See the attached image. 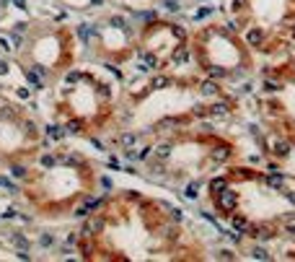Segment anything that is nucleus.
<instances>
[{
	"mask_svg": "<svg viewBox=\"0 0 295 262\" xmlns=\"http://www.w3.org/2000/svg\"><path fill=\"white\" fill-rule=\"evenodd\" d=\"M244 42L248 44V47H262V44L267 42V31L262 29V26H251V29H246Z\"/></svg>",
	"mask_w": 295,
	"mask_h": 262,
	"instance_id": "nucleus-7",
	"label": "nucleus"
},
{
	"mask_svg": "<svg viewBox=\"0 0 295 262\" xmlns=\"http://www.w3.org/2000/svg\"><path fill=\"white\" fill-rule=\"evenodd\" d=\"M75 37L83 44H94L98 39V29H96V26H91V24H78L75 26Z\"/></svg>",
	"mask_w": 295,
	"mask_h": 262,
	"instance_id": "nucleus-8",
	"label": "nucleus"
},
{
	"mask_svg": "<svg viewBox=\"0 0 295 262\" xmlns=\"http://www.w3.org/2000/svg\"><path fill=\"white\" fill-rule=\"evenodd\" d=\"M230 229H236V231H241V234H248V229H251V221H248L246 215L230 213Z\"/></svg>",
	"mask_w": 295,
	"mask_h": 262,
	"instance_id": "nucleus-19",
	"label": "nucleus"
},
{
	"mask_svg": "<svg viewBox=\"0 0 295 262\" xmlns=\"http://www.w3.org/2000/svg\"><path fill=\"white\" fill-rule=\"evenodd\" d=\"M158 231L163 234V239H169V241H176V239L181 236L179 223H176V221H171V218H169V223H161V229H158Z\"/></svg>",
	"mask_w": 295,
	"mask_h": 262,
	"instance_id": "nucleus-17",
	"label": "nucleus"
},
{
	"mask_svg": "<svg viewBox=\"0 0 295 262\" xmlns=\"http://www.w3.org/2000/svg\"><path fill=\"white\" fill-rule=\"evenodd\" d=\"M199 187H202V182L195 179V182H189L187 187H184V195H187L189 200H197V197H199Z\"/></svg>",
	"mask_w": 295,
	"mask_h": 262,
	"instance_id": "nucleus-28",
	"label": "nucleus"
},
{
	"mask_svg": "<svg viewBox=\"0 0 295 262\" xmlns=\"http://www.w3.org/2000/svg\"><path fill=\"white\" fill-rule=\"evenodd\" d=\"M91 3H94V5H101V3H104V0H91Z\"/></svg>",
	"mask_w": 295,
	"mask_h": 262,
	"instance_id": "nucleus-47",
	"label": "nucleus"
},
{
	"mask_svg": "<svg viewBox=\"0 0 295 262\" xmlns=\"http://www.w3.org/2000/svg\"><path fill=\"white\" fill-rule=\"evenodd\" d=\"M213 11H215V8H213V5H205V8H197V11H195V19H197V21H199V19H207V16H210V13H213Z\"/></svg>",
	"mask_w": 295,
	"mask_h": 262,
	"instance_id": "nucleus-40",
	"label": "nucleus"
},
{
	"mask_svg": "<svg viewBox=\"0 0 295 262\" xmlns=\"http://www.w3.org/2000/svg\"><path fill=\"white\" fill-rule=\"evenodd\" d=\"M225 187H230V174H220V177H213L207 182V189H210V195H218V192H223Z\"/></svg>",
	"mask_w": 295,
	"mask_h": 262,
	"instance_id": "nucleus-16",
	"label": "nucleus"
},
{
	"mask_svg": "<svg viewBox=\"0 0 295 262\" xmlns=\"http://www.w3.org/2000/svg\"><path fill=\"white\" fill-rule=\"evenodd\" d=\"M166 31H169L173 39L187 42V29H184V26H179V24H166Z\"/></svg>",
	"mask_w": 295,
	"mask_h": 262,
	"instance_id": "nucleus-26",
	"label": "nucleus"
},
{
	"mask_svg": "<svg viewBox=\"0 0 295 262\" xmlns=\"http://www.w3.org/2000/svg\"><path fill=\"white\" fill-rule=\"evenodd\" d=\"M109 166H112V169H117V171L122 169V164H119V158H117V156H109Z\"/></svg>",
	"mask_w": 295,
	"mask_h": 262,
	"instance_id": "nucleus-44",
	"label": "nucleus"
},
{
	"mask_svg": "<svg viewBox=\"0 0 295 262\" xmlns=\"http://www.w3.org/2000/svg\"><path fill=\"white\" fill-rule=\"evenodd\" d=\"M132 16H135V21H140V24H155L158 21V11H155V8L153 11H135Z\"/></svg>",
	"mask_w": 295,
	"mask_h": 262,
	"instance_id": "nucleus-23",
	"label": "nucleus"
},
{
	"mask_svg": "<svg viewBox=\"0 0 295 262\" xmlns=\"http://www.w3.org/2000/svg\"><path fill=\"white\" fill-rule=\"evenodd\" d=\"M169 86H173V78L171 76H153L150 83H148L150 91H161V88H169Z\"/></svg>",
	"mask_w": 295,
	"mask_h": 262,
	"instance_id": "nucleus-20",
	"label": "nucleus"
},
{
	"mask_svg": "<svg viewBox=\"0 0 295 262\" xmlns=\"http://www.w3.org/2000/svg\"><path fill=\"white\" fill-rule=\"evenodd\" d=\"M158 208L169 213V218H171V221L181 223V218H184V210H181V208H173V205H169V203H158Z\"/></svg>",
	"mask_w": 295,
	"mask_h": 262,
	"instance_id": "nucleus-24",
	"label": "nucleus"
},
{
	"mask_svg": "<svg viewBox=\"0 0 295 262\" xmlns=\"http://www.w3.org/2000/svg\"><path fill=\"white\" fill-rule=\"evenodd\" d=\"M251 91H254V83H248V80H246L244 86H238V88H236V94H238V96H248Z\"/></svg>",
	"mask_w": 295,
	"mask_h": 262,
	"instance_id": "nucleus-41",
	"label": "nucleus"
},
{
	"mask_svg": "<svg viewBox=\"0 0 295 262\" xmlns=\"http://www.w3.org/2000/svg\"><path fill=\"white\" fill-rule=\"evenodd\" d=\"M140 140H143V132H137V130H127V132H122V135L117 138V146L127 151V148H135Z\"/></svg>",
	"mask_w": 295,
	"mask_h": 262,
	"instance_id": "nucleus-12",
	"label": "nucleus"
},
{
	"mask_svg": "<svg viewBox=\"0 0 295 262\" xmlns=\"http://www.w3.org/2000/svg\"><path fill=\"white\" fill-rule=\"evenodd\" d=\"M96 99L101 104H109V102H112V86H109V83H98L96 86Z\"/></svg>",
	"mask_w": 295,
	"mask_h": 262,
	"instance_id": "nucleus-25",
	"label": "nucleus"
},
{
	"mask_svg": "<svg viewBox=\"0 0 295 262\" xmlns=\"http://www.w3.org/2000/svg\"><path fill=\"white\" fill-rule=\"evenodd\" d=\"M11 174H13L16 179H24L26 174H29V169H26L24 164H11Z\"/></svg>",
	"mask_w": 295,
	"mask_h": 262,
	"instance_id": "nucleus-35",
	"label": "nucleus"
},
{
	"mask_svg": "<svg viewBox=\"0 0 295 262\" xmlns=\"http://www.w3.org/2000/svg\"><path fill=\"white\" fill-rule=\"evenodd\" d=\"M293 70H295V65H293Z\"/></svg>",
	"mask_w": 295,
	"mask_h": 262,
	"instance_id": "nucleus-49",
	"label": "nucleus"
},
{
	"mask_svg": "<svg viewBox=\"0 0 295 262\" xmlns=\"http://www.w3.org/2000/svg\"><path fill=\"white\" fill-rule=\"evenodd\" d=\"M213 200H215V210H218V213L230 215V213L238 210V205H241V195H238L233 187H225L223 192L213 195Z\"/></svg>",
	"mask_w": 295,
	"mask_h": 262,
	"instance_id": "nucleus-1",
	"label": "nucleus"
},
{
	"mask_svg": "<svg viewBox=\"0 0 295 262\" xmlns=\"http://www.w3.org/2000/svg\"><path fill=\"white\" fill-rule=\"evenodd\" d=\"M189 60H192V47H189L187 42H181L179 47L171 52V62H173V65H179V68H184Z\"/></svg>",
	"mask_w": 295,
	"mask_h": 262,
	"instance_id": "nucleus-10",
	"label": "nucleus"
},
{
	"mask_svg": "<svg viewBox=\"0 0 295 262\" xmlns=\"http://www.w3.org/2000/svg\"><path fill=\"white\" fill-rule=\"evenodd\" d=\"M24 76H26V80H29V86L34 88V91H42V88H44V78H47V68H42V65L26 68Z\"/></svg>",
	"mask_w": 295,
	"mask_h": 262,
	"instance_id": "nucleus-4",
	"label": "nucleus"
},
{
	"mask_svg": "<svg viewBox=\"0 0 295 262\" xmlns=\"http://www.w3.org/2000/svg\"><path fill=\"white\" fill-rule=\"evenodd\" d=\"M228 73H230V70L225 65H207L205 68V76L213 78V80H223V78H228Z\"/></svg>",
	"mask_w": 295,
	"mask_h": 262,
	"instance_id": "nucleus-21",
	"label": "nucleus"
},
{
	"mask_svg": "<svg viewBox=\"0 0 295 262\" xmlns=\"http://www.w3.org/2000/svg\"><path fill=\"white\" fill-rule=\"evenodd\" d=\"M65 130H68V135H80L83 132V120H68Z\"/></svg>",
	"mask_w": 295,
	"mask_h": 262,
	"instance_id": "nucleus-29",
	"label": "nucleus"
},
{
	"mask_svg": "<svg viewBox=\"0 0 295 262\" xmlns=\"http://www.w3.org/2000/svg\"><path fill=\"white\" fill-rule=\"evenodd\" d=\"M218 260H225V262H230V260H236V252L233 249H218Z\"/></svg>",
	"mask_w": 295,
	"mask_h": 262,
	"instance_id": "nucleus-39",
	"label": "nucleus"
},
{
	"mask_svg": "<svg viewBox=\"0 0 295 262\" xmlns=\"http://www.w3.org/2000/svg\"><path fill=\"white\" fill-rule=\"evenodd\" d=\"M181 128V120L179 117H163V120H158L155 122V135H169V132H173V130H179Z\"/></svg>",
	"mask_w": 295,
	"mask_h": 262,
	"instance_id": "nucleus-9",
	"label": "nucleus"
},
{
	"mask_svg": "<svg viewBox=\"0 0 295 262\" xmlns=\"http://www.w3.org/2000/svg\"><path fill=\"white\" fill-rule=\"evenodd\" d=\"M127 200H130V203H135V200L140 203L143 197H140V192H132V189H130V192H127Z\"/></svg>",
	"mask_w": 295,
	"mask_h": 262,
	"instance_id": "nucleus-45",
	"label": "nucleus"
},
{
	"mask_svg": "<svg viewBox=\"0 0 295 262\" xmlns=\"http://www.w3.org/2000/svg\"><path fill=\"white\" fill-rule=\"evenodd\" d=\"M262 182L267 184V187H272V189H285V174L282 171H270L267 177H262Z\"/></svg>",
	"mask_w": 295,
	"mask_h": 262,
	"instance_id": "nucleus-18",
	"label": "nucleus"
},
{
	"mask_svg": "<svg viewBox=\"0 0 295 262\" xmlns=\"http://www.w3.org/2000/svg\"><path fill=\"white\" fill-rule=\"evenodd\" d=\"M280 88H282V80L272 78V76H267V78L262 80V91H264V94H277Z\"/></svg>",
	"mask_w": 295,
	"mask_h": 262,
	"instance_id": "nucleus-22",
	"label": "nucleus"
},
{
	"mask_svg": "<svg viewBox=\"0 0 295 262\" xmlns=\"http://www.w3.org/2000/svg\"><path fill=\"white\" fill-rule=\"evenodd\" d=\"M244 8H246V0H233V13L244 11Z\"/></svg>",
	"mask_w": 295,
	"mask_h": 262,
	"instance_id": "nucleus-43",
	"label": "nucleus"
},
{
	"mask_svg": "<svg viewBox=\"0 0 295 262\" xmlns=\"http://www.w3.org/2000/svg\"><path fill=\"white\" fill-rule=\"evenodd\" d=\"M57 153H44V156H42V166H54V164H57Z\"/></svg>",
	"mask_w": 295,
	"mask_h": 262,
	"instance_id": "nucleus-38",
	"label": "nucleus"
},
{
	"mask_svg": "<svg viewBox=\"0 0 295 262\" xmlns=\"http://www.w3.org/2000/svg\"><path fill=\"white\" fill-rule=\"evenodd\" d=\"M251 257H254V260H272V255H270L264 247H254V249H251Z\"/></svg>",
	"mask_w": 295,
	"mask_h": 262,
	"instance_id": "nucleus-36",
	"label": "nucleus"
},
{
	"mask_svg": "<svg viewBox=\"0 0 295 262\" xmlns=\"http://www.w3.org/2000/svg\"><path fill=\"white\" fill-rule=\"evenodd\" d=\"M171 148H173V140H171V138L158 140V143L153 146V158H158V161H169V158H171V153H173Z\"/></svg>",
	"mask_w": 295,
	"mask_h": 262,
	"instance_id": "nucleus-11",
	"label": "nucleus"
},
{
	"mask_svg": "<svg viewBox=\"0 0 295 262\" xmlns=\"http://www.w3.org/2000/svg\"><path fill=\"white\" fill-rule=\"evenodd\" d=\"M192 117H197V120H210V112L205 104H195L192 106Z\"/></svg>",
	"mask_w": 295,
	"mask_h": 262,
	"instance_id": "nucleus-30",
	"label": "nucleus"
},
{
	"mask_svg": "<svg viewBox=\"0 0 295 262\" xmlns=\"http://www.w3.org/2000/svg\"><path fill=\"white\" fill-rule=\"evenodd\" d=\"M18 96H21V99H29L31 91H29V88H18Z\"/></svg>",
	"mask_w": 295,
	"mask_h": 262,
	"instance_id": "nucleus-46",
	"label": "nucleus"
},
{
	"mask_svg": "<svg viewBox=\"0 0 295 262\" xmlns=\"http://www.w3.org/2000/svg\"><path fill=\"white\" fill-rule=\"evenodd\" d=\"M199 96H207V99H213V96H220V80H213V78H205L199 83Z\"/></svg>",
	"mask_w": 295,
	"mask_h": 262,
	"instance_id": "nucleus-15",
	"label": "nucleus"
},
{
	"mask_svg": "<svg viewBox=\"0 0 295 262\" xmlns=\"http://www.w3.org/2000/svg\"><path fill=\"white\" fill-rule=\"evenodd\" d=\"M73 215H75V218H88V215H94V213H91V208L86 203H80L75 210H73Z\"/></svg>",
	"mask_w": 295,
	"mask_h": 262,
	"instance_id": "nucleus-34",
	"label": "nucleus"
},
{
	"mask_svg": "<svg viewBox=\"0 0 295 262\" xmlns=\"http://www.w3.org/2000/svg\"><path fill=\"white\" fill-rule=\"evenodd\" d=\"M98 184L106 189V195H109V192H112V189H114V184H112V179H109V177H98Z\"/></svg>",
	"mask_w": 295,
	"mask_h": 262,
	"instance_id": "nucleus-42",
	"label": "nucleus"
},
{
	"mask_svg": "<svg viewBox=\"0 0 295 262\" xmlns=\"http://www.w3.org/2000/svg\"><path fill=\"white\" fill-rule=\"evenodd\" d=\"M290 151H293V143H290V140H285V138H272V140H270V153H272L277 161L288 158Z\"/></svg>",
	"mask_w": 295,
	"mask_h": 262,
	"instance_id": "nucleus-5",
	"label": "nucleus"
},
{
	"mask_svg": "<svg viewBox=\"0 0 295 262\" xmlns=\"http://www.w3.org/2000/svg\"><path fill=\"white\" fill-rule=\"evenodd\" d=\"M44 135L49 138V143H57L68 135V130H65V125H60V122H49L47 128H44Z\"/></svg>",
	"mask_w": 295,
	"mask_h": 262,
	"instance_id": "nucleus-14",
	"label": "nucleus"
},
{
	"mask_svg": "<svg viewBox=\"0 0 295 262\" xmlns=\"http://www.w3.org/2000/svg\"><path fill=\"white\" fill-rule=\"evenodd\" d=\"M135 70H140V73H155V70H161L158 55L153 50H137L135 52Z\"/></svg>",
	"mask_w": 295,
	"mask_h": 262,
	"instance_id": "nucleus-2",
	"label": "nucleus"
},
{
	"mask_svg": "<svg viewBox=\"0 0 295 262\" xmlns=\"http://www.w3.org/2000/svg\"><path fill=\"white\" fill-rule=\"evenodd\" d=\"M78 249L83 252V257H94V252H96V247H94V239H83V236H80V241H78Z\"/></svg>",
	"mask_w": 295,
	"mask_h": 262,
	"instance_id": "nucleus-27",
	"label": "nucleus"
},
{
	"mask_svg": "<svg viewBox=\"0 0 295 262\" xmlns=\"http://www.w3.org/2000/svg\"><path fill=\"white\" fill-rule=\"evenodd\" d=\"M207 158H210V164H228V161L233 158V148L225 146V143H223V146L218 143V146L207 153Z\"/></svg>",
	"mask_w": 295,
	"mask_h": 262,
	"instance_id": "nucleus-6",
	"label": "nucleus"
},
{
	"mask_svg": "<svg viewBox=\"0 0 295 262\" xmlns=\"http://www.w3.org/2000/svg\"><path fill=\"white\" fill-rule=\"evenodd\" d=\"M290 29H293V39H295V21H293V26H290Z\"/></svg>",
	"mask_w": 295,
	"mask_h": 262,
	"instance_id": "nucleus-48",
	"label": "nucleus"
},
{
	"mask_svg": "<svg viewBox=\"0 0 295 262\" xmlns=\"http://www.w3.org/2000/svg\"><path fill=\"white\" fill-rule=\"evenodd\" d=\"M282 231H285V234H293V236H295V213L288 215V218H282Z\"/></svg>",
	"mask_w": 295,
	"mask_h": 262,
	"instance_id": "nucleus-31",
	"label": "nucleus"
},
{
	"mask_svg": "<svg viewBox=\"0 0 295 262\" xmlns=\"http://www.w3.org/2000/svg\"><path fill=\"white\" fill-rule=\"evenodd\" d=\"M11 244H16L18 249H29V239H26L24 234H13V236H11Z\"/></svg>",
	"mask_w": 295,
	"mask_h": 262,
	"instance_id": "nucleus-33",
	"label": "nucleus"
},
{
	"mask_svg": "<svg viewBox=\"0 0 295 262\" xmlns=\"http://www.w3.org/2000/svg\"><path fill=\"white\" fill-rule=\"evenodd\" d=\"M158 3L166 8V11H171V13L181 11V0H158Z\"/></svg>",
	"mask_w": 295,
	"mask_h": 262,
	"instance_id": "nucleus-32",
	"label": "nucleus"
},
{
	"mask_svg": "<svg viewBox=\"0 0 295 262\" xmlns=\"http://www.w3.org/2000/svg\"><path fill=\"white\" fill-rule=\"evenodd\" d=\"M207 112H210V120H230L233 117V106H230L228 99H218V102H213L207 106Z\"/></svg>",
	"mask_w": 295,
	"mask_h": 262,
	"instance_id": "nucleus-3",
	"label": "nucleus"
},
{
	"mask_svg": "<svg viewBox=\"0 0 295 262\" xmlns=\"http://www.w3.org/2000/svg\"><path fill=\"white\" fill-rule=\"evenodd\" d=\"M39 244H42V247H54V244H57V239H54L52 236V234H42V236H39Z\"/></svg>",
	"mask_w": 295,
	"mask_h": 262,
	"instance_id": "nucleus-37",
	"label": "nucleus"
},
{
	"mask_svg": "<svg viewBox=\"0 0 295 262\" xmlns=\"http://www.w3.org/2000/svg\"><path fill=\"white\" fill-rule=\"evenodd\" d=\"M248 234H251L254 241H270V239L274 236V229H272V226H267V223H262V226H254V223H251Z\"/></svg>",
	"mask_w": 295,
	"mask_h": 262,
	"instance_id": "nucleus-13",
	"label": "nucleus"
}]
</instances>
